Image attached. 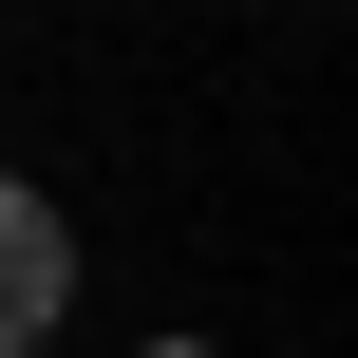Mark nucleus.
Instances as JSON below:
<instances>
[{"label": "nucleus", "instance_id": "1", "mask_svg": "<svg viewBox=\"0 0 358 358\" xmlns=\"http://www.w3.org/2000/svg\"><path fill=\"white\" fill-rule=\"evenodd\" d=\"M57 321H76V227H57L19 170H0V358H38Z\"/></svg>", "mask_w": 358, "mask_h": 358}, {"label": "nucleus", "instance_id": "2", "mask_svg": "<svg viewBox=\"0 0 358 358\" xmlns=\"http://www.w3.org/2000/svg\"><path fill=\"white\" fill-rule=\"evenodd\" d=\"M151 358H208V340H151Z\"/></svg>", "mask_w": 358, "mask_h": 358}]
</instances>
